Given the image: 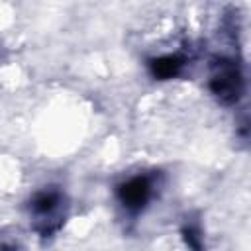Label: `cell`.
<instances>
[{"mask_svg": "<svg viewBox=\"0 0 251 251\" xmlns=\"http://www.w3.org/2000/svg\"><path fill=\"white\" fill-rule=\"evenodd\" d=\"M210 86H212V92L218 98H222L224 102H235L239 98L241 86H243L239 69L231 61H222L212 76Z\"/></svg>", "mask_w": 251, "mask_h": 251, "instance_id": "cell-1", "label": "cell"}, {"mask_svg": "<svg viewBox=\"0 0 251 251\" xmlns=\"http://www.w3.org/2000/svg\"><path fill=\"white\" fill-rule=\"evenodd\" d=\"M118 196L122 200V204L129 210H141L145 206V202L151 196V184L149 178L145 176H133L127 182H124L118 188Z\"/></svg>", "mask_w": 251, "mask_h": 251, "instance_id": "cell-2", "label": "cell"}, {"mask_svg": "<svg viewBox=\"0 0 251 251\" xmlns=\"http://www.w3.org/2000/svg\"><path fill=\"white\" fill-rule=\"evenodd\" d=\"M182 67V59L176 57V55H165V57H159L155 61H151V73L153 76L157 78H173Z\"/></svg>", "mask_w": 251, "mask_h": 251, "instance_id": "cell-3", "label": "cell"}, {"mask_svg": "<svg viewBox=\"0 0 251 251\" xmlns=\"http://www.w3.org/2000/svg\"><path fill=\"white\" fill-rule=\"evenodd\" d=\"M59 204V194L57 192H41L33 198V210L37 214H47V212H53L55 206Z\"/></svg>", "mask_w": 251, "mask_h": 251, "instance_id": "cell-4", "label": "cell"}, {"mask_svg": "<svg viewBox=\"0 0 251 251\" xmlns=\"http://www.w3.org/2000/svg\"><path fill=\"white\" fill-rule=\"evenodd\" d=\"M184 237H186V243H188L194 251H200V235H198L196 229L186 227V229H184Z\"/></svg>", "mask_w": 251, "mask_h": 251, "instance_id": "cell-5", "label": "cell"}]
</instances>
